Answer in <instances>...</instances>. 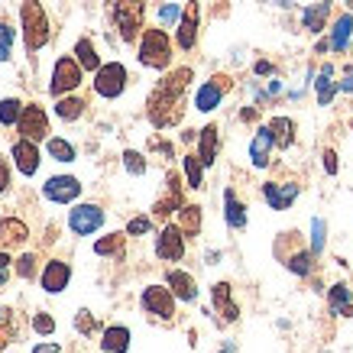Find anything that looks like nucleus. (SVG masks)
Here are the masks:
<instances>
[{
    "mask_svg": "<svg viewBox=\"0 0 353 353\" xmlns=\"http://www.w3.org/2000/svg\"><path fill=\"white\" fill-rule=\"evenodd\" d=\"M152 230V217H146V214H139V217H133L127 224V234L130 236H143V234H150Z\"/></svg>",
    "mask_w": 353,
    "mask_h": 353,
    "instance_id": "43",
    "label": "nucleus"
},
{
    "mask_svg": "<svg viewBox=\"0 0 353 353\" xmlns=\"http://www.w3.org/2000/svg\"><path fill=\"white\" fill-rule=\"evenodd\" d=\"M23 108H26V104L17 101V97H3V101H0V123H3V127H17Z\"/></svg>",
    "mask_w": 353,
    "mask_h": 353,
    "instance_id": "37",
    "label": "nucleus"
},
{
    "mask_svg": "<svg viewBox=\"0 0 353 353\" xmlns=\"http://www.w3.org/2000/svg\"><path fill=\"white\" fill-rule=\"evenodd\" d=\"M224 221L230 230H243L246 227V204L236 198L234 188H227L224 192Z\"/></svg>",
    "mask_w": 353,
    "mask_h": 353,
    "instance_id": "27",
    "label": "nucleus"
},
{
    "mask_svg": "<svg viewBox=\"0 0 353 353\" xmlns=\"http://www.w3.org/2000/svg\"><path fill=\"white\" fill-rule=\"evenodd\" d=\"M337 85H341L343 94H353V62L343 65V75H341V81H337Z\"/></svg>",
    "mask_w": 353,
    "mask_h": 353,
    "instance_id": "46",
    "label": "nucleus"
},
{
    "mask_svg": "<svg viewBox=\"0 0 353 353\" xmlns=\"http://www.w3.org/2000/svg\"><path fill=\"white\" fill-rule=\"evenodd\" d=\"M211 301H214V311L221 314V324H236L240 321V305L234 301L230 282H214V285H211Z\"/></svg>",
    "mask_w": 353,
    "mask_h": 353,
    "instance_id": "16",
    "label": "nucleus"
},
{
    "mask_svg": "<svg viewBox=\"0 0 353 353\" xmlns=\"http://www.w3.org/2000/svg\"><path fill=\"white\" fill-rule=\"evenodd\" d=\"M169 192L162 194L159 201L152 204V217L156 221H169L172 214H179L185 208V194H182V179H179V172H169Z\"/></svg>",
    "mask_w": 353,
    "mask_h": 353,
    "instance_id": "13",
    "label": "nucleus"
},
{
    "mask_svg": "<svg viewBox=\"0 0 353 353\" xmlns=\"http://www.w3.org/2000/svg\"><path fill=\"white\" fill-rule=\"evenodd\" d=\"M253 72H256L259 78H263V75H276V65H272V62H256V65H253Z\"/></svg>",
    "mask_w": 353,
    "mask_h": 353,
    "instance_id": "50",
    "label": "nucleus"
},
{
    "mask_svg": "<svg viewBox=\"0 0 353 353\" xmlns=\"http://www.w3.org/2000/svg\"><path fill=\"white\" fill-rule=\"evenodd\" d=\"M240 117H243V120H256V108H246Z\"/></svg>",
    "mask_w": 353,
    "mask_h": 353,
    "instance_id": "53",
    "label": "nucleus"
},
{
    "mask_svg": "<svg viewBox=\"0 0 353 353\" xmlns=\"http://www.w3.org/2000/svg\"><path fill=\"white\" fill-rule=\"evenodd\" d=\"M17 133L20 139H32V143H46L49 139V117L39 104H26L20 114V123H17Z\"/></svg>",
    "mask_w": 353,
    "mask_h": 353,
    "instance_id": "11",
    "label": "nucleus"
},
{
    "mask_svg": "<svg viewBox=\"0 0 353 353\" xmlns=\"http://www.w3.org/2000/svg\"><path fill=\"white\" fill-rule=\"evenodd\" d=\"M179 20H182V10H179V3H162V10H159V23L162 26H179Z\"/></svg>",
    "mask_w": 353,
    "mask_h": 353,
    "instance_id": "44",
    "label": "nucleus"
},
{
    "mask_svg": "<svg viewBox=\"0 0 353 353\" xmlns=\"http://www.w3.org/2000/svg\"><path fill=\"white\" fill-rule=\"evenodd\" d=\"M32 331H36V334H43V337L55 334V318L49 314V311H39V314L32 318Z\"/></svg>",
    "mask_w": 353,
    "mask_h": 353,
    "instance_id": "41",
    "label": "nucleus"
},
{
    "mask_svg": "<svg viewBox=\"0 0 353 353\" xmlns=\"http://www.w3.org/2000/svg\"><path fill=\"white\" fill-rule=\"evenodd\" d=\"M217 353H240L236 350V341H224L221 347H217Z\"/></svg>",
    "mask_w": 353,
    "mask_h": 353,
    "instance_id": "52",
    "label": "nucleus"
},
{
    "mask_svg": "<svg viewBox=\"0 0 353 353\" xmlns=\"http://www.w3.org/2000/svg\"><path fill=\"white\" fill-rule=\"evenodd\" d=\"M30 240V227L23 224L20 217H3L0 221V243L3 246H20Z\"/></svg>",
    "mask_w": 353,
    "mask_h": 353,
    "instance_id": "28",
    "label": "nucleus"
},
{
    "mask_svg": "<svg viewBox=\"0 0 353 353\" xmlns=\"http://www.w3.org/2000/svg\"><path fill=\"white\" fill-rule=\"evenodd\" d=\"M85 97H59L55 101V117L65 120V123H72V120H81V114H85Z\"/></svg>",
    "mask_w": 353,
    "mask_h": 353,
    "instance_id": "33",
    "label": "nucleus"
},
{
    "mask_svg": "<svg viewBox=\"0 0 353 353\" xmlns=\"http://www.w3.org/2000/svg\"><path fill=\"white\" fill-rule=\"evenodd\" d=\"M104 221H108V214H104L101 204H75V208L68 211V227H72V234H78V236L97 234V230L104 227Z\"/></svg>",
    "mask_w": 353,
    "mask_h": 353,
    "instance_id": "9",
    "label": "nucleus"
},
{
    "mask_svg": "<svg viewBox=\"0 0 353 353\" xmlns=\"http://www.w3.org/2000/svg\"><path fill=\"white\" fill-rule=\"evenodd\" d=\"M230 88H234L230 75H214V78H208V81H204V85L194 91V110H198V114H211V110H217Z\"/></svg>",
    "mask_w": 353,
    "mask_h": 353,
    "instance_id": "8",
    "label": "nucleus"
},
{
    "mask_svg": "<svg viewBox=\"0 0 353 353\" xmlns=\"http://www.w3.org/2000/svg\"><path fill=\"white\" fill-rule=\"evenodd\" d=\"M198 26H201V7H198V0H188L182 10V20L175 26V46L185 49V52H192L198 46Z\"/></svg>",
    "mask_w": 353,
    "mask_h": 353,
    "instance_id": "12",
    "label": "nucleus"
},
{
    "mask_svg": "<svg viewBox=\"0 0 353 353\" xmlns=\"http://www.w3.org/2000/svg\"><path fill=\"white\" fill-rule=\"evenodd\" d=\"M130 341H133L130 327H123V324H110V327H104V334H101V350L104 353H127Z\"/></svg>",
    "mask_w": 353,
    "mask_h": 353,
    "instance_id": "23",
    "label": "nucleus"
},
{
    "mask_svg": "<svg viewBox=\"0 0 353 353\" xmlns=\"http://www.w3.org/2000/svg\"><path fill=\"white\" fill-rule=\"evenodd\" d=\"M327 305H331V314L337 318H353V292L347 282H337L327 289Z\"/></svg>",
    "mask_w": 353,
    "mask_h": 353,
    "instance_id": "24",
    "label": "nucleus"
},
{
    "mask_svg": "<svg viewBox=\"0 0 353 353\" xmlns=\"http://www.w3.org/2000/svg\"><path fill=\"white\" fill-rule=\"evenodd\" d=\"M165 285H169L172 295L179 301H185V305L198 301V282H194V276L185 272V269H169V272H165Z\"/></svg>",
    "mask_w": 353,
    "mask_h": 353,
    "instance_id": "18",
    "label": "nucleus"
},
{
    "mask_svg": "<svg viewBox=\"0 0 353 353\" xmlns=\"http://www.w3.org/2000/svg\"><path fill=\"white\" fill-rule=\"evenodd\" d=\"M39 282H43V289L49 292V295H59V292H65L68 289V282H72V266L62 263V259H49Z\"/></svg>",
    "mask_w": 353,
    "mask_h": 353,
    "instance_id": "19",
    "label": "nucleus"
},
{
    "mask_svg": "<svg viewBox=\"0 0 353 353\" xmlns=\"http://www.w3.org/2000/svg\"><path fill=\"white\" fill-rule=\"evenodd\" d=\"M201 208H198V204H185L182 211H179V221H175V224L182 227L185 230V236H198L201 234Z\"/></svg>",
    "mask_w": 353,
    "mask_h": 353,
    "instance_id": "34",
    "label": "nucleus"
},
{
    "mask_svg": "<svg viewBox=\"0 0 353 353\" xmlns=\"http://www.w3.org/2000/svg\"><path fill=\"white\" fill-rule=\"evenodd\" d=\"M36 263H39L36 253H23L20 259H13V272L20 279H36Z\"/></svg>",
    "mask_w": 353,
    "mask_h": 353,
    "instance_id": "39",
    "label": "nucleus"
},
{
    "mask_svg": "<svg viewBox=\"0 0 353 353\" xmlns=\"http://www.w3.org/2000/svg\"><path fill=\"white\" fill-rule=\"evenodd\" d=\"M127 81H130L127 65H120V62L101 65V68L94 72V94L114 101V97H120L123 91H127Z\"/></svg>",
    "mask_w": 353,
    "mask_h": 353,
    "instance_id": "7",
    "label": "nucleus"
},
{
    "mask_svg": "<svg viewBox=\"0 0 353 353\" xmlns=\"http://www.w3.org/2000/svg\"><path fill=\"white\" fill-rule=\"evenodd\" d=\"M299 194H301L299 182H266L263 185V198H266V204L272 211H289Z\"/></svg>",
    "mask_w": 353,
    "mask_h": 353,
    "instance_id": "15",
    "label": "nucleus"
},
{
    "mask_svg": "<svg viewBox=\"0 0 353 353\" xmlns=\"http://www.w3.org/2000/svg\"><path fill=\"white\" fill-rule=\"evenodd\" d=\"M175 295H172L169 285H146L143 289V295H139V305H143V311L146 314H152V318H159V321L172 324L175 321Z\"/></svg>",
    "mask_w": 353,
    "mask_h": 353,
    "instance_id": "6",
    "label": "nucleus"
},
{
    "mask_svg": "<svg viewBox=\"0 0 353 353\" xmlns=\"http://www.w3.org/2000/svg\"><path fill=\"white\" fill-rule=\"evenodd\" d=\"M217 150H221V130H217V123H208L198 130V156L208 169L217 162Z\"/></svg>",
    "mask_w": 353,
    "mask_h": 353,
    "instance_id": "21",
    "label": "nucleus"
},
{
    "mask_svg": "<svg viewBox=\"0 0 353 353\" xmlns=\"http://www.w3.org/2000/svg\"><path fill=\"white\" fill-rule=\"evenodd\" d=\"M10 263H13V259L7 256V250H3V253H0V285L10 279Z\"/></svg>",
    "mask_w": 353,
    "mask_h": 353,
    "instance_id": "49",
    "label": "nucleus"
},
{
    "mask_svg": "<svg viewBox=\"0 0 353 353\" xmlns=\"http://www.w3.org/2000/svg\"><path fill=\"white\" fill-rule=\"evenodd\" d=\"M276 150V139H272V130L269 127H259L253 133V143H250V162L256 165V169H266L269 165V156Z\"/></svg>",
    "mask_w": 353,
    "mask_h": 353,
    "instance_id": "20",
    "label": "nucleus"
},
{
    "mask_svg": "<svg viewBox=\"0 0 353 353\" xmlns=\"http://www.w3.org/2000/svg\"><path fill=\"white\" fill-rule=\"evenodd\" d=\"M20 26H23V46H26V52H39L52 39V23H49L39 0H23L20 3Z\"/></svg>",
    "mask_w": 353,
    "mask_h": 353,
    "instance_id": "2",
    "label": "nucleus"
},
{
    "mask_svg": "<svg viewBox=\"0 0 353 353\" xmlns=\"http://www.w3.org/2000/svg\"><path fill=\"white\" fill-rule=\"evenodd\" d=\"M204 169H208V165L201 162V156H198V152H185V156H182L185 182H188V188H192V192H201V188H204Z\"/></svg>",
    "mask_w": 353,
    "mask_h": 353,
    "instance_id": "29",
    "label": "nucleus"
},
{
    "mask_svg": "<svg viewBox=\"0 0 353 353\" xmlns=\"http://www.w3.org/2000/svg\"><path fill=\"white\" fill-rule=\"evenodd\" d=\"M10 192V162L0 156V194Z\"/></svg>",
    "mask_w": 353,
    "mask_h": 353,
    "instance_id": "47",
    "label": "nucleus"
},
{
    "mask_svg": "<svg viewBox=\"0 0 353 353\" xmlns=\"http://www.w3.org/2000/svg\"><path fill=\"white\" fill-rule=\"evenodd\" d=\"M75 327L85 334V337H88V334H94V327H97L94 314H91V311H78V314H75Z\"/></svg>",
    "mask_w": 353,
    "mask_h": 353,
    "instance_id": "45",
    "label": "nucleus"
},
{
    "mask_svg": "<svg viewBox=\"0 0 353 353\" xmlns=\"http://www.w3.org/2000/svg\"><path fill=\"white\" fill-rule=\"evenodd\" d=\"M327 17H331V0L311 3V7H305V13H301V26L318 36V32H324V26H327Z\"/></svg>",
    "mask_w": 353,
    "mask_h": 353,
    "instance_id": "26",
    "label": "nucleus"
},
{
    "mask_svg": "<svg viewBox=\"0 0 353 353\" xmlns=\"http://www.w3.org/2000/svg\"><path fill=\"white\" fill-rule=\"evenodd\" d=\"M350 36H353V17L343 13V17H337L331 26V49L334 52H343V49L350 46Z\"/></svg>",
    "mask_w": 353,
    "mask_h": 353,
    "instance_id": "32",
    "label": "nucleus"
},
{
    "mask_svg": "<svg viewBox=\"0 0 353 353\" xmlns=\"http://www.w3.org/2000/svg\"><path fill=\"white\" fill-rule=\"evenodd\" d=\"M324 243H327V224H324V217H314V221H311V253L321 256Z\"/></svg>",
    "mask_w": 353,
    "mask_h": 353,
    "instance_id": "38",
    "label": "nucleus"
},
{
    "mask_svg": "<svg viewBox=\"0 0 353 353\" xmlns=\"http://www.w3.org/2000/svg\"><path fill=\"white\" fill-rule=\"evenodd\" d=\"M75 59L81 62L85 72H97V68H101V55L94 52V43H91L88 36H81V39L75 43Z\"/></svg>",
    "mask_w": 353,
    "mask_h": 353,
    "instance_id": "35",
    "label": "nucleus"
},
{
    "mask_svg": "<svg viewBox=\"0 0 353 353\" xmlns=\"http://www.w3.org/2000/svg\"><path fill=\"white\" fill-rule=\"evenodd\" d=\"M123 169H127L130 175H146V156L137 150H127L123 152Z\"/></svg>",
    "mask_w": 353,
    "mask_h": 353,
    "instance_id": "40",
    "label": "nucleus"
},
{
    "mask_svg": "<svg viewBox=\"0 0 353 353\" xmlns=\"http://www.w3.org/2000/svg\"><path fill=\"white\" fill-rule=\"evenodd\" d=\"M266 127L272 130L276 150H289L292 143H295V120H292V117H272Z\"/></svg>",
    "mask_w": 353,
    "mask_h": 353,
    "instance_id": "31",
    "label": "nucleus"
},
{
    "mask_svg": "<svg viewBox=\"0 0 353 353\" xmlns=\"http://www.w3.org/2000/svg\"><path fill=\"white\" fill-rule=\"evenodd\" d=\"M192 81H194V72L188 68V65H182V68H172L169 75L152 88L150 101H146V117H150L152 127L165 130V127L182 123V117H185V91H188Z\"/></svg>",
    "mask_w": 353,
    "mask_h": 353,
    "instance_id": "1",
    "label": "nucleus"
},
{
    "mask_svg": "<svg viewBox=\"0 0 353 353\" xmlns=\"http://www.w3.org/2000/svg\"><path fill=\"white\" fill-rule=\"evenodd\" d=\"M10 159L13 165H17V172L20 175H26V179H32L36 172H39V146L32 143V139H17L13 143V150H10Z\"/></svg>",
    "mask_w": 353,
    "mask_h": 353,
    "instance_id": "17",
    "label": "nucleus"
},
{
    "mask_svg": "<svg viewBox=\"0 0 353 353\" xmlns=\"http://www.w3.org/2000/svg\"><path fill=\"white\" fill-rule=\"evenodd\" d=\"M185 230L179 224H165L156 236V256L162 263H182L185 259Z\"/></svg>",
    "mask_w": 353,
    "mask_h": 353,
    "instance_id": "10",
    "label": "nucleus"
},
{
    "mask_svg": "<svg viewBox=\"0 0 353 353\" xmlns=\"http://www.w3.org/2000/svg\"><path fill=\"white\" fill-rule=\"evenodd\" d=\"M110 13H114V26H117L123 43H133L143 36V17H146L143 0H114Z\"/></svg>",
    "mask_w": 353,
    "mask_h": 353,
    "instance_id": "4",
    "label": "nucleus"
},
{
    "mask_svg": "<svg viewBox=\"0 0 353 353\" xmlns=\"http://www.w3.org/2000/svg\"><path fill=\"white\" fill-rule=\"evenodd\" d=\"M337 91H341V85L334 81V65L324 62L321 72H318V78H314V94H318V104H321V108H327Z\"/></svg>",
    "mask_w": 353,
    "mask_h": 353,
    "instance_id": "25",
    "label": "nucleus"
},
{
    "mask_svg": "<svg viewBox=\"0 0 353 353\" xmlns=\"http://www.w3.org/2000/svg\"><path fill=\"white\" fill-rule=\"evenodd\" d=\"M139 65H146L152 72H165L172 65V39L165 36V30H159V26L143 30V36H139Z\"/></svg>",
    "mask_w": 353,
    "mask_h": 353,
    "instance_id": "3",
    "label": "nucleus"
},
{
    "mask_svg": "<svg viewBox=\"0 0 353 353\" xmlns=\"http://www.w3.org/2000/svg\"><path fill=\"white\" fill-rule=\"evenodd\" d=\"M10 49H13V30H10V23L3 20L0 23V62L10 59Z\"/></svg>",
    "mask_w": 353,
    "mask_h": 353,
    "instance_id": "42",
    "label": "nucleus"
},
{
    "mask_svg": "<svg viewBox=\"0 0 353 353\" xmlns=\"http://www.w3.org/2000/svg\"><path fill=\"white\" fill-rule=\"evenodd\" d=\"M127 236L130 234H108V236H101V240L94 243V253H97V256L123 259V256H127Z\"/></svg>",
    "mask_w": 353,
    "mask_h": 353,
    "instance_id": "30",
    "label": "nucleus"
},
{
    "mask_svg": "<svg viewBox=\"0 0 353 353\" xmlns=\"http://www.w3.org/2000/svg\"><path fill=\"white\" fill-rule=\"evenodd\" d=\"M321 159H324V172H327V175H337V169H341V165H337V152H334V150H324Z\"/></svg>",
    "mask_w": 353,
    "mask_h": 353,
    "instance_id": "48",
    "label": "nucleus"
},
{
    "mask_svg": "<svg viewBox=\"0 0 353 353\" xmlns=\"http://www.w3.org/2000/svg\"><path fill=\"white\" fill-rule=\"evenodd\" d=\"M46 152H49L55 162H75L78 159L75 146H72L68 139H62V137H49V139H46Z\"/></svg>",
    "mask_w": 353,
    "mask_h": 353,
    "instance_id": "36",
    "label": "nucleus"
},
{
    "mask_svg": "<svg viewBox=\"0 0 353 353\" xmlns=\"http://www.w3.org/2000/svg\"><path fill=\"white\" fill-rule=\"evenodd\" d=\"M43 194L55 204H72L81 194V179H75V175H52V179H46Z\"/></svg>",
    "mask_w": 353,
    "mask_h": 353,
    "instance_id": "14",
    "label": "nucleus"
},
{
    "mask_svg": "<svg viewBox=\"0 0 353 353\" xmlns=\"http://www.w3.org/2000/svg\"><path fill=\"white\" fill-rule=\"evenodd\" d=\"M3 314H7V311H3V308H0V318H3Z\"/></svg>",
    "mask_w": 353,
    "mask_h": 353,
    "instance_id": "54",
    "label": "nucleus"
},
{
    "mask_svg": "<svg viewBox=\"0 0 353 353\" xmlns=\"http://www.w3.org/2000/svg\"><path fill=\"white\" fill-rule=\"evenodd\" d=\"M314 253H311V246L308 250H305V246H295V250H292V253H285V256H282V266L289 269V272H295V276L299 279H308L311 272H314Z\"/></svg>",
    "mask_w": 353,
    "mask_h": 353,
    "instance_id": "22",
    "label": "nucleus"
},
{
    "mask_svg": "<svg viewBox=\"0 0 353 353\" xmlns=\"http://www.w3.org/2000/svg\"><path fill=\"white\" fill-rule=\"evenodd\" d=\"M32 353H62V347H59V343H36Z\"/></svg>",
    "mask_w": 353,
    "mask_h": 353,
    "instance_id": "51",
    "label": "nucleus"
},
{
    "mask_svg": "<svg viewBox=\"0 0 353 353\" xmlns=\"http://www.w3.org/2000/svg\"><path fill=\"white\" fill-rule=\"evenodd\" d=\"M81 78H85V68L78 62L75 55H62L52 68V81H49V94L55 97H65L72 94L78 85H81Z\"/></svg>",
    "mask_w": 353,
    "mask_h": 353,
    "instance_id": "5",
    "label": "nucleus"
}]
</instances>
